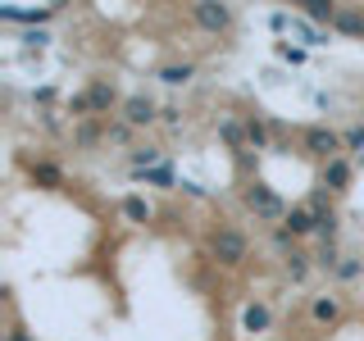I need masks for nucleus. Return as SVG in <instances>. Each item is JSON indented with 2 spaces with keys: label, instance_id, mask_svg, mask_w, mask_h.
Here are the masks:
<instances>
[{
  "label": "nucleus",
  "instance_id": "nucleus-19",
  "mask_svg": "<svg viewBox=\"0 0 364 341\" xmlns=\"http://www.w3.org/2000/svg\"><path fill=\"white\" fill-rule=\"evenodd\" d=\"M32 178H37L41 187H60V168L55 164H32Z\"/></svg>",
  "mask_w": 364,
  "mask_h": 341
},
{
  "label": "nucleus",
  "instance_id": "nucleus-10",
  "mask_svg": "<svg viewBox=\"0 0 364 341\" xmlns=\"http://www.w3.org/2000/svg\"><path fill=\"white\" fill-rule=\"evenodd\" d=\"M346 182H350V164L346 159H328L323 164V187L328 191H346Z\"/></svg>",
  "mask_w": 364,
  "mask_h": 341
},
{
  "label": "nucleus",
  "instance_id": "nucleus-14",
  "mask_svg": "<svg viewBox=\"0 0 364 341\" xmlns=\"http://www.w3.org/2000/svg\"><path fill=\"white\" fill-rule=\"evenodd\" d=\"M159 159H164V151H159V146H141V151H132V173L159 168Z\"/></svg>",
  "mask_w": 364,
  "mask_h": 341
},
{
  "label": "nucleus",
  "instance_id": "nucleus-18",
  "mask_svg": "<svg viewBox=\"0 0 364 341\" xmlns=\"http://www.w3.org/2000/svg\"><path fill=\"white\" fill-rule=\"evenodd\" d=\"M246 141L255 146V151H264V146H269V128H264L259 119H250V123H246Z\"/></svg>",
  "mask_w": 364,
  "mask_h": 341
},
{
  "label": "nucleus",
  "instance_id": "nucleus-2",
  "mask_svg": "<svg viewBox=\"0 0 364 341\" xmlns=\"http://www.w3.org/2000/svg\"><path fill=\"white\" fill-rule=\"evenodd\" d=\"M269 28H273V32H291V37H301L305 45H323V41H328L323 28H314L310 18H296V14H273Z\"/></svg>",
  "mask_w": 364,
  "mask_h": 341
},
{
  "label": "nucleus",
  "instance_id": "nucleus-1",
  "mask_svg": "<svg viewBox=\"0 0 364 341\" xmlns=\"http://www.w3.org/2000/svg\"><path fill=\"white\" fill-rule=\"evenodd\" d=\"M210 255L219 259V264H228V269L242 264L246 259V237L237 232V227H219V232L210 237Z\"/></svg>",
  "mask_w": 364,
  "mask_h": 341
},
{
  "label": "nucleus",
  "instance_id": "nucleus-9",
  "mask_svg": "<svg viewBox=\"0 0 364 341\" xmlns=\"http://www.w3.org/2000/svg\"><path fill=\"white\" fill-rule=\"evenodd\" d=\"M0 18L5 23H32V28H37V23L55 18V5H46V9H0Z\"/></svg>",
  "mask_w": 364,
  "mask_h": 341
},
{
  "label": "nucleus",
  "instance_id": "nucleus-17",
  "mask_svg": "<svg viewBox=\"0 0 364 341\" xmlns=\"http://www.w3.org/2000/svg\"><path fill=\"white\" fill-rule=\"evenodd\" d=\"M136 178L155 182V187H178V178H173V168H168V164H159V168H146V173H136Z\"/></svg>",
  "mask_w": 364,
  "mask_h": 341
},
{
  "label": "nucleus",
  "instance_id": "nucleus-22",
  "mask_svg": "<svg viewBox=\"0 0 364 341\" xmlns=\"http://www.w3.org/2000/svg\"><path fill=\"white\" fill-rule=\"evenodd\" d=\"M305 259H310V255H301V250H291V255H287V269H291V278H296V282L310 273V264H305Z\"/></svg>",
  "mask_w": 364,
  "mask_h": 341
},
{
  "label": "nucleus",
  "instance_id": "nucleus-4",
  "mask_svg": "<svg viewBox=\"0 0 364 341\" xmlns=\"http://www.w3.org/2000/svg\"><path fill=\"white\" fill-rule=\"evenodd\" d=\"M191 18H196L205 32H228V28H232V9H228V5H214V0L191 5Z\"/></svg>",
  "mask_w": 364,
  "mask_h": 341
},
{
  "label": "nucleus",
  "instance_id": "nucleus-16",
  "mask_svg": "<svg viewBox=\"0 0 364 341\" xmlns=\"http://www.w3.org/2000/svg\"><path fill=\"white\" fill-rule=\"evenodd\" d=\"M123 214H128L132 223H151V205H146L141 196H128V200H123Z\"/></svg>",
  "mask_w": 364,
  "mask_h": 341
},
{
  "label": "nucleus",
  "instance_id": "nucleus-3",
  "mask_svg": "<svg viewBox=\"0 0 364 341\" xmlns=\"http://www.w3.org/2000/svg\"><path fill=\"white\" fill-rule=\"evenodd\" d=\"M246 205L259 214V219H287V210H282V200L273 196V191L264 187V182H250L246 187Z\"/></svg>",
  "mask_w": 364,
  "mask_h": 341
},
{
  "label": "nucleus",
  "instance_id": "nucleus-21",
  "mask_svg": "<svg viewBox=\"0 0 364 341\" xmlns=\"http://www.w3.org/2000/svg\"><path fill=\"white\" fill-rule=\"evenodd\" d=\"M318 264H323V269H341V255H337V242H323V246H318Z\"/></svg>",
  "mask_w": 364,
  "mask_h": 341
},
{
  "label": "nucleus",
  "instance_id": "nucleus-27",
  "mask_svg": "<svg viewBox=\"0 0 364 341\" xmlns=\"http://www.w3.org/2000/svg\"><path fill=\"white\" fill-rule=\"evenodd\" d=\"M9 341H32V337L23 332V328H9Z\"/></svg>",
  "mask_w": 364,
  "mask_h": 341
},
{
  "label": "nucleus",
  "instance_id": "nucleus-23",
  "mask_svg": "<svg viewBox=\"0 0 364 341\" xmlns=\"http://www.w3.org/2000/svg\"><path fill=\"white\" fill-rule=\"evenodd\" d=\"M278 55L287 64H305V50H301V45H291V41H278Z\"/></svg>",
  "mask_w": 364,
  "mask_h": 341
},
{
  "label": "nucleus",
  "instance_id": "nucleus-15",
  "mask_svg": "<svg viewBox=\"0 0 364 341\" xmlns=\"http://www.w3.org/2000/svg\"><path fill=\"white\" fill-rule=\"evenodd\" d=\"M191 73H196L191 64H164V68H159V77H164L168 87H182V82H191Z\"/></svg>",
  "mask_w": 364,
  "mask_h": 341
},
{
  "label": "nucleus",
  "instance_id": "nucleus-8",
  "mask_svg": "<svg viewBox=\"0 0 364 341\" xmlns=\"http://www.w3.org/2000/svg\"><path fill=\"white\" fill-rule=\"evenodd\" d=\"M301 14H305V18H310V23H314V28H333V23H337V14H341V9L333 5V0H301Z\"/></svg>",
  "mask_w": 364,
  "mask_h": 341
},
{
  "label": "nucleus",
  "instance_id": "nucleus-13",
  "mask_svg": "<svg viewBox=\"0 0 364 341\" xmlns=\"http://www.w3.org/2000/svg\"><path fill=\"white\" fill-rule=\"evenodd\" d=\"M333 28H337V32H346V37H364V14H360V9H341Z\"/></svg>",
  "mask_w": 364,
  "mask_h": 341
},
{
  "label": "nucleus",
  "instance_id": "nucleus-24",
  "mask_svg": "<svg viewBox=\"0 0 364 341\" xmlns=\"http://www.w3.org/2000/svg\"><path fill=\"white\" fill-rule=\"evenodd\" d=\"M341 146H350V151H364V128H346Z\"/></svg>",
  "mask_w": 364,
  "mask_h": 341
},
{
  "label": "nucleus",
  "instance_id": "nucleus-5",
  "mask_svg": "<svg viewBox=\"0 0 364 341\" xmlns=\"http://www.w3.org/2000/svg\"><path fill=\"white\" fill-rule=\"evenodd\" d=\"M305 151L318 155L323 164H328V159H341V155H337V151H341V136H337L333 128H310V132H305Z\"/></svg>",
  "mask_w": 364,
  "mask_h": 341
},
{
  "label": "nucleus",
  "instance_id": "nucleus-7",
  "mask_svg": "<svg viewBox=\"0 0 364 341\" xmlns=\"http://www.w3.org/2000/svg\"><path fill=\"white\" fill-rule=\"evenodd\" d=\"M282 227H287L291 237H310V232H318V223H314V210H310V205H291L287 219H282Z\"/></svg>",
  "mask_w": 364,
  "mask_h": 341
},
{
  "label": "nucleus",
  "instance_id": "nucleus-26",
  "mask_svg": "<svg viewBox=\"0 0 364 341\" xmlns=\"http://www.w3.org/2000/svg\"><path fill=\"white\" fill-rule=\"evenodd\" d=\"M159 119H164V123H178L182 114H178V105H164V109H159Z\"/></svg>",
  "mask_w": 364,
  "mask_h": 341
},
{
  "label": "nucleus",
  "instance_id": "nucleus-6",
  "mask_svg": "<svg viewBox=\"0 0 364 341\" xmlns=\"http://www.w3.org/2000/svg\"><path fill=\"white\" fill-rule=\"evenodd\" d=\"M123 119H128L132 128H146V123L159 119V109H155L151 96H132V100H123Z\"/></svg>",
  "mask_w": 364,
  "mask_h": 341
},
{
  "label": "nucleus",
  "instance_id": "nucleus-11",
  "mask_svg": "<svg viewBox=\"0 0 364 341\" xmlns=\"http://www.w3.org/2000/svg\"><path fill=\"white\" fill-rule=\"evenodd\" d=\"M87 105H91V114H105V109L114 105V87H109V82H91Z\"/></svg>",
  "mask_w": 364,
  "mask_h": 341
},
{
  "label": "nucleus",
  "instance_id": "nucleus-25",
  "mask_svg": "<svg viewBox=\"0 0 364 341\" xmlns=\"http://www.w3.org/2000/svg\"><path fill=\"white\" fill-rule=\"evenodd\" d=\"M337 278H360V259H341V269H337Z\"/></svg>",
  "mask_w": 364,
  "mask_h": 341
},
{
  "label": "nucleus",
  "instance_id": "nucleus-12",
  "mask_svg": "<svg viewBox=\"0 0 364 341\" xmlns=\"http://www.w3.org/2000/svg\"><path fill=\"white\" fill-rule=\"evenodd\" d=\"M242 323H246V332H264V328L273 323V314H269V305H246V314H242Z\"/></svg>",
  "mask_w": 364,
  "mask_h": 341
},
{
  "label": "nucleus",
  "instance_id": "nucleus-20",
  "mask_svg": "<svg viewBox=\"0 0 364 341\" xmlns=\"http://www.w3.org/2000/svg\"><path fill=\"white\" fill-rule=\"evenodd\" d=\"M337 314H341V310H337V301H333V296H323V301H314V318H318V323H333Z\"/></svg>",
  "mask_w": 364,
  "mask_h": 341
}]
</instances>
